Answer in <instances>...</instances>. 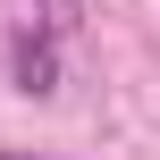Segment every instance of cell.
<instances>
[{"instance_id":"1","label":"cell","mask_w":160,"mask_h":160,"mask_svg":"<svg viewBox=\"0 0 160 160\" xmlns=\"http://www.w3.org/2000/svg\"><path fill=\"white\" fill-rule=\"evenodd\" d=\"M8 68H17V93H51V84H59V51H51V25H42V34L25 25V34L8 42Z\"/></svg>"},{"instance_id":"3","label":"cell","mask_w":160,"mask_h":160,"mask_svg":"<svg viewBox=\"0 0 160 160\" xmlns=\"http://www.w3.org/2000/svg\"><path fill=\"white\" fill-rule=\"evenodd\" d=\"M0 160H34V152H0Z\"/></svg>"},{"instance_id":"2","label":"cell","mask_w":160,"mask_h":160,"mask_svg":"<svg viewBox=\"0 0 160 160\" xmlns=\"http://www.w3.org/2000/svg\"><path fill=\"white\" fill-rule=\"evenodd\" d=\"M42 8H51V17H42L51 34H76V17H84V0H42Z\"/></svg>"}]
</instances>
